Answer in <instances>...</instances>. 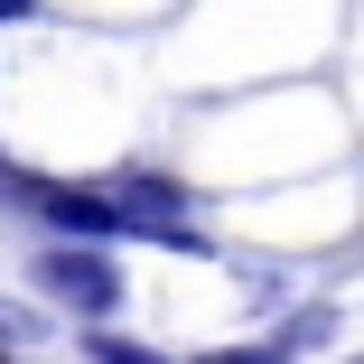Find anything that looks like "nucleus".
<instances>
[{
    "label": "nucleus",
    "instance_id": "1",
    "mask_svg": "<svg viewBox=\"0 0 364 364\" xmlns=\"http://www.w3.org/2000/svg\"><path fill=\"white\" fill-rule=\"evenodd\" d=\"M38 280H47V299H65L75 318H112V309H122V271H112V252H94V243H47V252H38Z\"/></svg>",
    "mask_w": 364,
    "mask_h": 364
},
{
    "label": "nucleus",
    "instance_id": "2",
    "mask_svg": "<svg viewBox=\"0 0 364 364\" xmlns=\"http://www.w3.org/2000/svg\"><path fill=\"white\" fill-rule=\"evenodd\" d=\"M28 205L47 215V225L65 234V243H112L122 234V215H112V196H94V187H56V178H28Z\"/></svg>",
    "mask_w": 364,
    "mask_h": 364
},
{
    "label": "nucleus",
    "instance_id": "3",
    "mask_svg": "<svg viewBox=\"0 0 364 364\" xmlns=\"http://www.w3.org/2000/svg\"><path fill=\"white\" fill-rule=\"evenodd\" d=\"M94 364H178V355H150V346H131V336H94Z\"/></svg>",
    "mask_w": 364,
    "mask_h": 364
},
{
    "label": "nucleus",
    "instance_id": "4",
    "mask_svg": "<svg viewBox=\"0 0 364 364\" xmlns=\"http://www.w3.org/2000/svg\"><path fill=\"white\" fill-rule=\"evenodd\" d=\"M196 364H280V346H234V355H196Z\"/></svg>",
    "mask_w": 364,
    "mask_h": 364
},
{
    "label": "nucleus",
    "instance_id": "5",
    "mask_svg": "<svg viewBox=\"0 0 364 364\" xmlns=\"http://www.w3.org/2000/svg\"><path fill=\"white\" fill-rule=\"evenodd\" d=\"M0 19H38V0H0Z\"/></svg>",
    "mask_w": 364,
    "mask_h": 364
},
{
    "label": "nucleus",
    "instance_id": "6",
    "mask_svg": "<svg viewBox=\"0 0 364 364\" xmlns=\"http://www.w3.org/2000/svg\"><path fill=\"white\" fill-rule=\"evenodd\" d=\"M0 364H10V346H0Z\"/></svg>",
    "mask_w": 364,
    "mask_h": 364
}]
</instances>
